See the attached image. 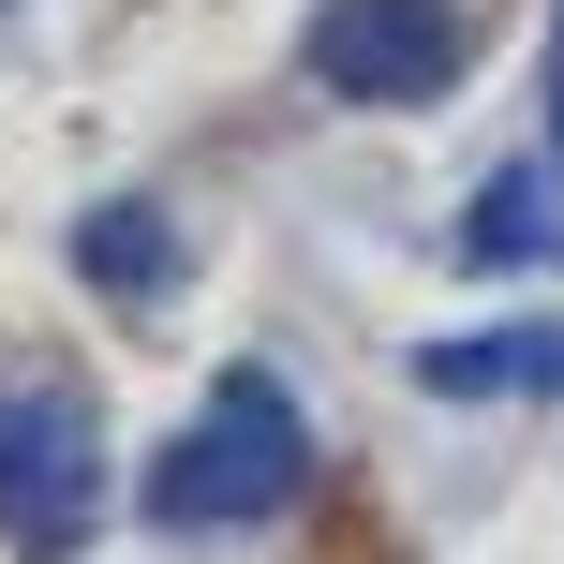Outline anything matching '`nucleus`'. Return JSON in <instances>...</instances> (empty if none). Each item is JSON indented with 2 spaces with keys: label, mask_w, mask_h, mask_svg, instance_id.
<instances>
[{
  "label": "nucleus",
  "mask_w": 564,
  "mask_h": 564,
  "mask_svg": "<svg viewBox=\"0 0 564 564\" xmlns=\"http://www.w3.org/2000/svg\"><path fill=\"white\" fill-rule=\"evenodd\" d=\"M297 476H312V431L282 401V371H224L208 416L149 460V520L164 535H253V520L297 506Z\"/></svg>",
  "instance_id": "f257e3e1"
},
{
  "label": "nucleus",
  "mask_w": 564,
  "mask_h": 564,
  "mask_svg": "<svg viewBox=\"0 0 564 564\" xmlns=\"http://www.w3.org/2000/svg\"><path fill=\"white\" fill-rule=\"evenodd\" d=\"M105 520V431L75 387H0V550L59 564Z\"/></svg>",
  "instance_id": "f03ea898"
},
{
  "label": "nucleus",
  "mask_w": 564,
  "mask_h": 564,
  "mask_svg": "<svg viewBox=\"0 0 564 564\" xmlns=\"http://www.w3.org/2000/svg\"><path fill=\"white\" fill-rule=\"evenodd\" d=\"M312 89H341V105H431V89H460V15L446 0H312L297 30Z\"/></svg>",
  "instance_id": "7ed1b4c3"
},
{
  "label": "nucleus",
  "mask_w": 564,
  "mask_h": 564,
  "mask_svg": "<svg viewBox=\"0 0 564 564\" xmlns=\"http://www.w3.org/2000/svg\"><path fill=\"white\" fill-rule=\"evenodd\" d=\"M416 387H431V401H564V327H460V341H416Z\"/></svg>",
  "instance_id": "20e7f679"
},
{
  "label": "nucleus",
  "mask_w": 564,
  "mask_h": 564,
  "mask_svg": "<svg viewBox=\"0 0 564 564\" xmlns=\"http://www.w3.org/2000/svg\"><path fill=\"white\" fill-rule=\"evenodd\" d=\"M460 268H564V164H506L446 238Z\"/></svg>",
  "instance_id": "39448f33"
},
{
  "label": "nucleus",
  "mask_w": 564,
  "mask_h": 564,
  "mask_svg": "<svg viewBox=\"0 0 564 564\" xmlns=\"http://www.w3.org/2000/svg\"><path fill=\"white\" fill-rule=\"evenodd\" d=\"M75 282H89V297H119V312L164 297V282H178V224H164L149 194H105V208L75 224Z\"/></svg>",
  "instance_id": "423d86ee"
},
{
  "label": "nucleus",
  "mask_w": 564,
  "mask_h": 564,
  "mask_svg": "<svg viewBox=\"0 0 564 564\" xmlns=\"http://www.w3.org/2000/svg\"><path fill=\"white\" fill-rule=\"evenodd\" d=\"M550 149H564V15H550Z\"/></svg>",
  "instance_id": "0eeeda50"
}]
</instances>
